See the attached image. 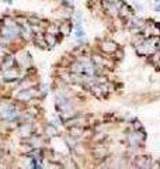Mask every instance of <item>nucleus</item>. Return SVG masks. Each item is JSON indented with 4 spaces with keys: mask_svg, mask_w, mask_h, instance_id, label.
<instances>
[{
    "mask_svg": "<svg viewBox=\"0 0 160 169\" xmlns=\"http://www.w3.org/2000/svg\"><path fill=\"white\" fill-rule=\"evenodd\" d=\"M98 48H100V54L101 55L110 56V55H114L119 49V45L115 41H112V40H104V41L100 42Z\"/></svg>",
    "mask_w": 160,
    "mask_h": 169,
    "instance_id": "nucleus-1",
    "label": "nucleus"
},
{
    "mask_svg": "<svg viewBox=\"0 0 160 169\" xmlns=\"http://www.w3.org/2000/svg\"><path fill=\"white\" fill-rule=\"evenodd\" d=\"M69 71H70V74L82 75L83 71H84V65H83V62H80V61H73V62L69 65Z\"/></svg>",
    "mask_w": 160,
    "mask_h": 169,
    "instance_id": "nucleus-6",
    "label": "nucleus"
},
{
    "mask_svg": "<svg viewBox=\"0 0 160 169\" xmlns=\"http://www.w3.org/2000/svg\"><path fill=\"white\" fill-rule=\"evenodd\" d=\"M32 38H34V44L38 47V48H41V49H45V48H48V45H46V42H45V38H44V34H35V35H32Z\"/></svg>",
    "mask_w": 160,
    "mask_h": 169,
    "instance_id": "nucleus-8",
    "label": "nucleus"
},
{
    "mask_svg": "<svg viewBox=\"0 0 160 169\" xmlns=\"http://www.w3.org/2000/svg\"><path fill=\"white\" fill-rule=\"evenodd\" d=\"M152 169H160V164H159V162H156V164L153 165V168H152Z\"/></svg>",
    "mask_w": 160,
    "mask_h": 169,
    "instance_id": "nucleus-16",
    "label": "nucleus"
},
{
    "mask_svg": "<svg viewBox=\"0 0 160 169\" xmlns=\"http://www.w3.org/2000/svg\"><path fill=\"white\" fill-rule=\"evenodd\" d=\"M118 17L122 19V20H129V19H132V17H133V10H132V7L128 6L127 3H124V4L119 7V10H118Z\"/></svg>",
    "mask_w": 160,
    "mask_h": 169,
    "instance_id": "nucleus-4",
    "label": "nucleus"
},
{
    "mask_svg": "<svg viewBox=\"0 0 160 169\" xmlns=\"http://www.w3.org/2000/svg\"><path fill=\"white\" fill-rule=\"evenodd\" d=\"M135 6H136V10H143V7H142V4H139V3H135Z\"/></svg>",
    "mask_w": 160,
    "mask_h": 169,
    "instance_id": "nucleus-15",
    "label": "nucleus"
},
{
    "mask_svg": "<svg viewBox=\"0 0 160 169\" xmlns=\"http://www.w3.org/2000/svg\"><path fill=\"white\" fill-rule=\"evenodd\" d=\"M135 166H136L138 169H149V166H150V158H149V157H145V155L138 157V158L135 159Z\"/></svg>",
    "mask_w": 160,
    "mask_h": 169,
    "instance_id": "nucleus-5",
    "label": "nucleus"
},
{
    "mask_svg": "<svg viewBox=\"0 0 160 169\" xmlns=\"http://www.w3.org/2000/svg\"><path fill=\"white\" fill-rule=\"evenodd\" d=\"M48 134L49 135H58V131H56V128H55V126H48Z\"/></svg>",
    "mask_w": 160,
    "mask_h": 169,
    "instance_id": "nucleus-13",
    "label": "nucleus"
},
{
    "mask_svg": "<svg viewBox=\"0 0 160 169\" xmlns=\"http://www.w3.org/2000/svg\"><path fill=\"white\" fill-rule=\"evenodd\" d=\"M72 31V23L70 20H62V23L59 24V32L62 34V37L69 35Z\"/></svg>",
    "mask_w": 160,
    "mask_h": 169,
    "instance_id": "nucleus-7",
    "label": "nucleus"
},
{
    "mask_svg": "<svg viewBox=\"0 0 160 169\" xmlns=\"http://www.w3.org/2000/svg\"><path fill=\"white\" fill-rule=\"evenodd\" d=\"M16 58H14V55H11V54H7V55H4L3 56V59H1V62H0V68H1V71L3 72H6V71H9V69H13L14 66H16Z\"/></svg>",
    "mask_w": 160,
    "mask_h": 169,
    "instance_id": "nucleus-2",
    "label": "nucleus"
},
{
    "mask_svg": "<svg viewBox=\"0 0 160 169\" xmlns=\"http://www.w3.org/2000/svg\"><path fill=\"white\" fill-rule=\"evenodd\" d=\"M3 1H4V3H7V4H11V3H13V0H3Z\"/></svg>",
    "mask_w": 160,
    "mask_h": 169,
    "instance_id": "nucleus-17",
    "label": "nucleus"
},
{
    "mask_svg": "<svg viewBox=\"0 0 160 169\" xmlns=\"http://www.w3.org/2000/svg\"><path fill=\"white\" fill-rule=\"evenodd\" d=\"M16 59H17L20 68H30L31 66V56H30V54L27 52V51H21V52L17 55Z\"/></svg>",
    "mask_w": 160,
    "mask_h": 169,
    "instance_id": "nucleus-3",
    "label": "nucleus"
},
{
    "mask_svg": "<svg viewBox=\"0 0 160 169\" xmlns=\"http://www.w3.org/2000/svg\"><path fill=\"white\" fill-rule=\"evenodd\" d=\"M114 56H115V58H117L118 61H121V59H122V58H124V51H122V49H121V48H119V49H118L117 52L114 54Z\"/></svg>",
    "mask_w": 160,
    "mask_h": 169,
    "instance_id": "nucleus-14",
    "label": "nucleus"
},
{
    "mask_svg": "<svg viewBox=\"0 0 160 169\" xmlns=\"http://www.w3.org/2000/svg\"><path fill=\"white\" fill-rule=\"evenodd\" d=\"M70 135L72 137H80V135H83V128L82 127H72L70 128Z\"/></svg>",
    "mask_w": 160,
    "mask_h": 169,
    "instance_id": "nucleus-10",
    "label": "nucleus"
},
{
    "mask_svg": "<svg viewBox=\"0 0 160 169\" xmlns=\"http://www.w3.org/2000/svg\"><path fill=\"white\" fill-rule=\"evenodd\" d=\"M132 126L135 127V131H142L143 130V127H142V124H140V121L139 120H132Z\"/></svg>",
    "mask_w": 160,
    "mask_h": 169,
    "instance_id": "nucleus-12",
    "label": "nucleus"
},
{
    "mask_svg": "<svg viewBox=\"0 0 160 169\" xmlns=\"http://www.w3.org/2000/svg\"><path fill=\"white\" fill-rule=\"evenodd\" d=\"M106 152H107V148H104V147H97L94 149V154H96V157H98V158H103L106 155Z\"/></svg>",
    "mask_w": 160,
    "mask_h": 169,
    "instance_id": "nucleus-11",
    "label": "nucleus"
},
{
    "mask_svg": "<svg viewBox=\"0 0 160 169\" xmlns=\"http://www.w3.org/2000/svg\"><path fill=\"white\" fill-rule=\"evenodd\" d=\"M44 38H45V42H46V45H48V48H52L55 47L56 44H58V35H53V34H48V32H45L44 34Z\"/></svg>",
    "mask_w": 160,
    "mask_h": 169,
    "instance_id": "nucleus-9",
    "label": "nucleus"
}]
</instances>
